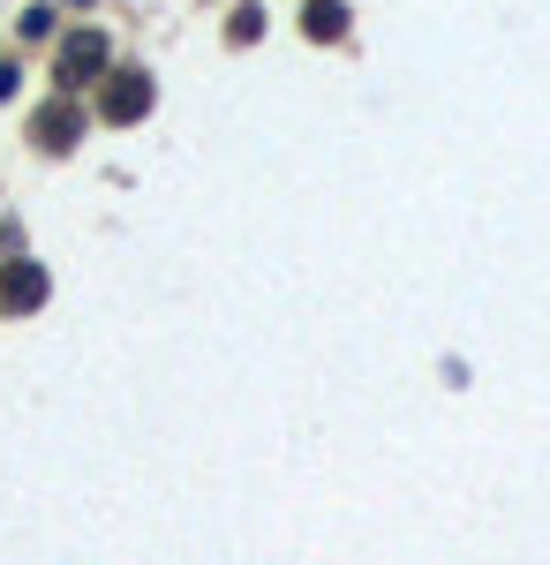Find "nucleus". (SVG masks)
Returning <instances> with one entry per match:
<instances>
[{
    "instance_id": "obj_7",
    "label": "nucleus",
    "mask_w": 550,
    "mask_h": 565,
    "mask_svg": "<svg viewBox=\"0 0 550 565\" xmlns=\"http://www.w3.org/2000/svg\"><path fill=\"white\" fill-rule=\"evenodd\" d=\"M8 90H15V61H0V98H8Z\"/></svg>"
},
{
    "instance_id": "obj_3",
    "label": "nucleus",
    "mask_w": 550,
    "mask_h": 565,
    "mask_svg": "<svg viewBox=\"0 0 550 565\" xmlns=\"http://www.w3.org/2000/svg\"><path fill=\"white\" fill-rule=\"evenodd\" d=\"M98 114L128 129V121H144L151 114V76L144 68H106V90H98Z\"/></svg>"
},
{
    "instance_id": "obj_1",
    "label": "nucleus",
    "mask_w": 550,
    "mask_h": 565,
    "mask_svg": "<svg viewBox=\"0 0 550 565\" xmlns=\"http://www.w3.org/2000/svg\"><path fill=\"white\" fill-rule=\"evenodd\" d=\"M106 68H114V45H106V31H98V23L68 31V39H61V53H53V84H61V90L106 84Z\"/></svg>"
},
{
    "instance_id": "obj_4",
    "label": "nucleus",
    "mask_w": 550,
    "mask_h": 565,
    "mask_svg": "<svg viewBox=\"0 0 550 565\" xmlns=\"http://www.w3.org/2000/svg\"><path fill=\"white\" fill-rule=\"evenodd\" d=\"M76 136H84V114H76V106H61V98L31 121V143H39V151H76Z\"/></svg>"
},
{
    "instance_id": "obj_6",
    "label": "nucleus",
    "mask_w": 550,
    "mask_h": 565,
    "mask_svg": "<svg viewBox=\"0 0 550 565\" xmlns=\"http://www.w3.org/2000/svg\"><path fill=\"white\" fill-rule=\"evenodd\" d=\"M256 31H264V8H250V0H242V8H234V23H226V39H234V45H250Z\"/></svg>"
},
{
    "instance_id": "obj_5",
    "label": "nucleus",
    "mask_w": 550,
    "mask_h": 565,
    "mask_svg": "<svg viewBox=\"0 0 550 565\" xmlns=\"http://www.w3.org/2000/svg\"><path fill=\"white\" fill-rule=\"evenodd\" d=\"M302 31L317 45H332L339 31H347V8H339V0H309V8H302Z\"/></svg>"
},
{
    "instance_id": "obj_2",
    "label": "nucleus",
    "mask_w": 550,
    "mask_h": 565,
    "mask_svg": "<svg viewBox=\"0 0 550 565\" xmlns=\"http://www.w3.org/2000/svg\"><path fill=\"white\" fill-rule=\"evenodd\" d=\"M45 295H53V279H45L39 257L0 264V317H31V309H45Z\"/></svg>"
}]
</instances>
